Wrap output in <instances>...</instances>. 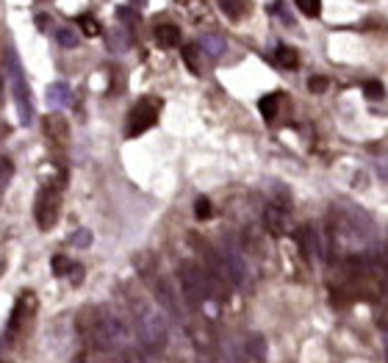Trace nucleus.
<instances>
[{"instance_id": "393cba45", "label": "nucleus", "mask_w": 388, "mask_h": 363, "mask_svg": "<svg viewBox=\"0 0 388 363\" xmlns=\"http://www.w3.org/2000/svg\"><path fill=\"white\" fill-rule=\"evenodd\" d=\"M117 20L125 23V25H131V28H136V25H139V12L128 9V6H119V9H117Z\"/></svg>"}, {"instance_id": "a211bd4d", "label": "nucleus", "mask_w": 388, "mask_h": 363, "mask_svg": "<svg viewBox=\"0 0 388 363\" xmlns=\"http://www.w3.org/2000/svg\"><path fill=\"white\" fill-rule=\"evenodd\" d=\"M178 3H180V9H183L191 20H203L206 12H208V3H206V0H178Z\"/></svg>"}, {"instance_id": "f03ea898", "label": "nucleus", "mask_w": 388, "mask_h": 363, "mask_svg": "<svg viewBox=\"0 0 388 363\" xmlns=\"http://www.w3.org/2000/svg\"><path fill=\"white\" fill-rule=\"evenodd\" d=\"M136 330H139L142 344L150 352H161L167 347L169 330H167V319L161 311H156L150 305H136Z\"/></svg>"}, {"instance_id": "c756f323", "label": "nucleus", "mask_w": 388, "mask_h": 363, "mask_svg": "<svg viewBox=\"0 0 388 363\" xmlns=\"http://www.w3.org/2000/svg\"><path fill=\"white\" fill-rule=\"evenodd\" d=\"M73 244H75V247H89V244H92V233H89V231H78V233L73 236Z\"/></svg>"}, {"instance_id": "4be33fe9", "label": "nucleus", "mask_w": 388, "mask_h": 363, "mask_svg": "<svg viewBox=\"0 0 388 363\" xmlns=\"http://www.w3.org/2000/svg\"><path fill=\"white\" fill-rule=\"evenodd\" d=\"M56 39L61 47H78V34L73 28H58L56 31Z\"/></svg>"}, {"instance_id": "7c9ffc66", "label": "nucleus", "mask_w": 388, "mask_h": 363, "mask_svg": "<svg viewBox=\"0 0 388 363\" xmlns=\"http://www.w3.org/2000/svg\"><path fill=\"white\" fill-rule=\"evenodd\" d=\"M70 280H73L75 285L84 280V266H81V264H75V266H73V272H70Z\"/></svg>"}, {"instance_id": "aec40b11", "label": "nucleus", "mask_w": 388, "mask_h": 363, "mask_svg": "<svg viewBox=\"0 0 388 363\" xmlns=\"http://www.w3.org/2000/svg\"><path fill=\"white\" fill-rule=\"evenodd\" d=\"M194 216H197L200 222H206V220L214 216V205H211L208 197H197V202H194Z\"/></svg>"}, {"instance_id": "bb28decb", "label": "nucleus", "mask_w": 388, "mask_h": 363, "mask_svg": "<svg viewBox=\"0 0 388 363\" xmlns=\"http://www.w3.org/2000/svg\"><path fill=\"white\" fill-rule=\"evenodd\" d=\"M363 95H366L369 100H383V97H385V86H383L380 81H366V84H363Z\"/></svg>"}, {"instance_id": "dca6fc26", "label": "nucleus", "mask_w": 388, "mask_h": 363, "mask_svg": "<svg viewBox=\"0 0 388 363\" xmlns=\"http://www.w3.org/2000/svg\"><path fill=\"white\" fill-rule=\"evenodd\" d=\"M275 61H278V67H283V69H297L300 53H297L294 47H289V45H280V47L275 50Z\"/></svg>"}, {"instance_id": "4468645a", "label": "nucleus", "mask_w": 388, "mask_h": 363, "mask_svg": "<svg viewBox=\"0 0 388 363\" xmlns=\"http://www.w3.org/2000/svg\"><path fill=\"white\" fill-rule=\"evenodd\" d=\"M247 355H250L252 363H267L269 347H267V338H264L261 333H252V336L247 338Z\"/></svg>"}, {"instance_id": "6ab92c4d", "label": "nucleus", "mask_w": 388, "mask_h": 363, "mask_svg": "<svg viewBox=\"0 0 388 363\" xmlns=\"http://www.w3.org/2000/svg\"><path fill=\"white\" fill-rule=\"evenodd\" d=\"M280 97L283 95H267L261 103H258V108H261V114L267 117V119H275L278 117V108H280Z\"/></svg>"}, {"instance_id": "20e7f679", "label": "nucleus", "mask_w": 388, "mask_h": 363, "mask_svg": "<svg viewBox=\"0 0 388 363\" xmlns=\"http://www.w3.org/2000/svg\"><path fill=\"white\" fill-rule=\"evenodd\" d=\"M58 213H61V186H42L34 202V216H36V225L39 231H50L58 222Z\"/></svg>"}, {"instance_id": "cd10ccee", "label": "nucleus", "mask_w": 388, "mask_h": 363, "mask_svg": "<svg viewBox=\"0 0 388 363\" xmlns=\"http://www.w3.org/2000/svg\"><path fill=\"white\" fill-rule=\"evenodd\" d=\"M308 89L313 92V95H322L328 89V78H322V75H313L311 81H308Z\"/></svg>"}, {"instance_id": "9b49d317", "label": "nucleus", "mask_w": 388, "mask_h": 363, "mask_svg": "<svg viewBox=\"0 0 388 363\" xmlns=\"http://www.w3.org/2000/svg\"><path fill=\"white\" fill-rule=\"evenodd\" d=\"M286 211L289 208H280V205H269L264 211V222H267V231L272 236H280L286 231Z\"/></svg>"}, {"instance_id": "c85d7f7f", "label": "nucleus", "mask_w": 388, "mask_h": 363, "mask_svg": "<svg viewBox=\"0 0 388 363\" xmlns=\"http://www.w3.org/2000/svg\"><path fill=\"white\" fill-rule=\"evenodd\" d=\"M269 12H272V14H278L283 23H291V14L286 12V3H283V0H275V3L269 6Z\"/></svg>"}, {"instance_id": "f704fd0d", "label": "nucleus", "mask_w": 388, "mask_h": 363, "mask_svg": "<svg viewBox=\"0 0 388 363\" xmlns=\"http://www.w3.org/2000/svg\"><path fill=\"white\" fill-rule=\"evenodd\" d=\"M385 358H388V336H385Z\"/></svg>"}, {"instance_id": "473e14b6", "label": "nucleus", "mask_w": 388, "mask_h": 363, "mask_svg": "<svg viewBox=\"0 0 388 363\" xmlns=\"http://www.w3.org/2000/svg\"><path fill=\"white\" fill-rule=\"evenodd\" d=\"M3 97H6V86H3V78H0V103H3Z\"/></svg>"}, {"instance_id": "72a5a7b5", "label": "nucleus", "mask_w": 388, "mask_h": 363, "mask_svg": "<svg viewBox=\"0 0 388 363\" xmlns=\"http://www.w3.org/2000/svg\"><path fill=\"white\" fill-rule=\"evenodd\" d=\"M134 3H136V6H145V3H147V0H134Z\"/></svg>"}, {"instance_id": "2f4dec72", "label": "nucleus", "mask_w": 388, "mask_h": 363, "mask_svg": "<svg viewBox=\"0 0 388 363\" xmlns=\"http://www.w3.org/2000/svg\"><path fill=\"white\" fill-rule=\"evenodd\" d=\"M380 178L388 180V164H380Z\"/></svg>"}, {"instance_id": "f257e3e1", "label": "nucleus", "mask_w": 388, "mask_h": 363, "mask_svg": "<svg viewBox=\"0 0 388 363\" xmlns=\"http://www.w3.org/2000/svg\"><path fill=\"white\" fill-rule=\"evenodd\" d=\"M178 277H180V288H183V300L191 311H200L208 300H211V283L206 269H200L194 261H183L178 266Z\"/></svg>"}, {"instance_id": "423d86ee", "label": "nucleus", "mask_w": 388, "mask_h": 363, "mask_svg": "<svg viewBox=\"0 0 388 363\" xmlns=\"http://www.w3.org/2000/svg\"><path fill=\"white\" fill-rule=\"evenodd\" d=\"M189 336H191L194 349H197V355H200L203 360H214L217 344H214V333H211V327H208L206 322H194V325L189 327Z\"/></svg>"}, {"instance_id": "0eeeda50", "label": "nucleus", "mask_w": 388, "mask_h": 363, "mask_svg": "<svg viewBox=\"0 0 388 363\" xmlns=\"http://www.w3.org/2000/svg\"><path fill=\"white\" fill-rule=\"evenodd\" d=\"M34 311H36V294H34V292H23V294H20V300H17V305H14V311H12L9 333H17V330H20V325H23L25 319H31V316H34Z\"/></svg>"}, {"instance_id": "f8f14e48", "label": "nucleus", "mask_w": 388, "mask_h": 363, "mask_svg": "<svg viewBox=\"0 0 388 363\" xmlns=\"http://www.w3.org/2000/svg\"><path fill=\"white\" fill-rule=\"evenodd\" d=\"M206 58H208V56L203 53L200 45H186V47H183V61H186V67L194 72V75H203Z\"/></svg>"}, {"instance_id": "6e6552de", "label": "nucleus", "mask_w": 388, "mask_h": 363, "mask_svg": "<svg viewBox=\"0 0 388 363\" xmlns=\"http://www.w3.org/2000/svg\"><path fill=\"white\" fill-rule=\"evenodd\" d=\"M45 133H47V139H50V141H56V144H64V141L70 139L67 119H64L61 114H50V117H45Z\"/></svg>"}, {"instance_id": "9d476101", "label": "nucleus", "mask_w": 388, "mask_h": 363, "mask_svg": "<svg viewBox=\"0 0 388 363\" xmlns=\"http://www.w3.org/2000/svg\"><path fill=\"white\" fill-rule=\"evenodd\" d=\"M73 103V92H70V86L67 84H50L47 86V106L50 108H67Z\"/></svg>"}, {"instance_id": "b1692460", "label": "nucleus", "mask_w": 388, "mask_h": 363, "mask_svg": "<svg viewBox=\"0 0 388 363\" xmlns=\"http://www.w3.org/2000/svg\"><path fill=\"white\" fill-rule=\"evenodd\" d=\"M12 178H14V164L6 156H0V189H6Z\"/></svg>"}, {"instance_id": "7ed1b4c3", "label": "nucleus", "mask_w": 388, "mask_h": 363, "mask_svg": "<svg viewBox=\"0 0 388 363\" xmlns=\"http://www.w3.org/2000/svg\"><path fill=\"white\" fill-rule=\"evenodd\" d=\"M6 64H9V84L14 92V103H17V114H20V125H31L34 122V106H31V89L25 84L23 67L14 50L6 53Z\"/></svg>"}, {"instance_id": "f3484780", "label": "nucleus", "mask_w": 388, "mask_h": 363, "mask_svg": "<svg viewBox=\"0 0 388 363\" xmlns=\"http://www.w3.org/2000/svg\"><path fill=\"white\" fill-rule=\"evenodd\" d=\"M228 20H241L247 14V0H217Z\"/></svg>"}, {"instance_id": "5701e85b", "label": "nucleus", "mask_w": 388, "mask_h": 363, "mask_svg": "<svg viewBox=\"0 0 388 363\" xmlns=\"http://www.w3.org/2000/svg\"><path fill=\"white\" fill-rule=\"evenodd\" d=\"M50 266H53V272H56L58 277H64V274H70V272H73L75 264H73L67 255H56V258L50 261Z\"/></svg>"}, {"instance_id": "ddd939ff", "label": "nucleus", "mask_w": 388, "mask_h": 363, "mask_svg": "<svg viewBox=\"0 0 388 363\" xmlns=\"http://www.w3.org/2000/svg\"><path fill=\"white\" fill-rule=\"evenodd\" d=\"M156 42H158V47H178L180 45V28L175 23H158L156 25Z\"/></svg>"}, {"instance_id": "a878e982", "label": "nucleus", "mask_w": 388, "mask_h": 363, "mask_svg": "<svg viewBox=\"0 0 388 363\" xmlns=\"http://www.w3.org/2000/svg\"><path fill=\"white\" fill-rule=\"evenodd\" d=\"M294 3H297L300 14H305V17H316L322 9V0H294Z\"/></svg>"}, {"instance_id": "412c9836", "label": "nucleus", "mask_w": 388, "mask_h": 363, "mask_svg": "<svg viewBox=\"0 0 388 363\" xmlns=\"http://www.w3.org/2000/svg\"><path fill=\"white\" fill-rule=\"evenodd\" d=\"M78 28H81L86 36H97V34H100V23H97L92 14H81V17H78Z\"/></svg>"}, {"instance_id": "1a4fd4ad", "label": "nucleus", "mask_w": 388, "mask_h": 363, "mask_svg": "<svg viewBox=\"0 0 388 363\" xmlns=\"http://www.w3.org/2000/svg\"><path fill=\"white\" fill-rule=\"evenodd\" d=\"M297 244H300V250H302L305 258H313V255H319V250H322L319 233H316L313 225H302V228L297 231Z\"/></svg>"}, {"instance_id": "39448f33", "label": "nucleus", "mask_w": 388, "mask_h": 363, "mask_svg": "<svg viewBox=\"0 0 388 363\" xmlns=\"http://www.w3.org/2000/svg\"><path fill=\"white\" fill-rule=\"evenodd\" d=\"M158 111H161V103L156 97H145L139 100L131 114H128V125H125V136L134 139V136H142L145 130H150L156 122H158Z\"/></svg>"}, {"instance_id": "2eb2a0df", "label": "nucleus", "mask_w": 388, "mask_h": 363, "mask_svg": "<svg viewBox=\"0 0 388 363\" xmlns=\"http://www.w3.org/2000/svg\"><path fill=\"white\" fill-rule=\"evenodd\" d=\"M200 47H203V53H206L208 58H219V56L225 53V39L217 36V34H206V36L200 39Z\"/></svg>"}]
</instances>
